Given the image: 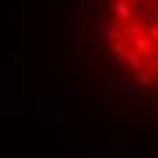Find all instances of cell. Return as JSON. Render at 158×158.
<instances>
[{
  "mask_svg": "<svg viewBox=\"0 0 158 158\" xmlns=\"http://www.w3.org/2000/svg\"><path fill=\"white\" fill-rule=\"evenodd\" d=\"M112 14L117 16V19H126V22L136 19V16H134V11H131V6H128L126 0H114V6H112Z\"/></svg>",
  "mask_w": 158,
  "mask_h": 158,
  "instance_id": "1",
  "label": "cell"
},
{
  "mask_svg": "<svg viewBox=\"0 0 158 158\" xmlns=\"http://www.w3.org/2000/svg\"><path fill=\"white\" fill-rule=\"evenodd\" d=\"M79 22H82V11L74 8V11L68 14V33H71V38H74V41L79 38Z\"/></svg>",
  "mask_w": 158,
  "mask_h": 158,
  "instance_id": "2",
  "label": "cell"
},
{
  "mask_svg": "<svg viewBox=\"0 0 158 158\" xmlns=\"http://www.w3.org/2000/svg\"><path fill=\"white\" fill-rule=\"evenodd\" d=\"M139 90H142V87H139V85H131L128 79H123V82L117 85V93H120V95H128V98H136Z\"/></svg>",
  "mask_w": 158,
  "mask_h": 158,
  "instance_id": "3",
  "label": "cell"
},
{
  "mask_svg": "<svg viewBox=\"0 0 158 158\" xmlns=\"http://www.w3.org/2000/svg\"><path fill=\"white\" fill-rule=\"evenodd\" d=\"M79 93H82L79 82H68V95H79Z\"/></svg>",
  "mask_w": 158,
  "mask_h": 158,
  "instance_id": "4",
  "label": "cell"
},
{
  "mask_svg": "<svg viewBox=\"0 0 158 158\" xmlns=\"http://www.w3.org/2000/svg\"><path fill=\"white\" fill-rule=\"evenodd\" d=\"M142 8H144V16H147V14H153V11H156V3H153V0H144Z\"/></svg>",
  "mask_w": 158,
  "mask_h": 158,
  "instance_id": "5",
  "label": "cell"
},
{
  "mask_svg": "<svg viewBox=\"0 0 158 158\" xmlns=\"http://www.w3.org/2000/svg\"><path fill=\"white\" fill-rule=\"evenodd\" d=\"M150 82H153V77H150V74H139V87H147Z\"/></svg>",
  "mask_w": 158,
  "mask_h": 158,
  "instance_id": "6",
  "label": "cell"
}]
</instances>
